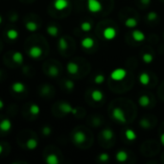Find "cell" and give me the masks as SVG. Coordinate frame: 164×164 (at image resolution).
Returning a JSON list of instances; mask_svg holds the SVG:
<instances>
[{
    "mask_svg": "<svg viewBox=\"0 0 164 164\" xmlns=\"http://www.w3.org/2000/svg\"><path fill=\"white\" fill-rule=\"evenodd\" d=\"M54 6L57 10L61 11V10L65 9L68 6V1L67 0H55Z\"/></svg>",
    "mask_w": 164,
    "mask_h": 164,
    "instance_id": "8992f818",
    "label": "cell"
},
{
    "mask_svg": "<svg viewBox=\"0 0 164 164\" xmlns=\"http://www.w3.org/2000/svg\"><path fill=\"white\" fill-rule=\"evenodd\" d=\"M73 138H74V141L76 143H83L85 140V134L82 132H78L74 134Z\"/></svg>",
    "mask_w": 164,
    "mask_h": 164,
    "instance_id": "8fae6325",
    "label": "cell"
},
{
    "mask_svg": "<svg viewBox=\"0 0 164 164\" xmlns=\"http://www.w3.org/2000/svg\"><path fill=\"white\" fill-rule=\"evenodd\" d=\"M29 54L32 58H40L42 55V50L40 47H33L31 48Z\"/></svg>",
    "mask_w": 164,
    "mask_h": 164,
    "instance_id": "30bf717a",
    "label": "cell"
},
{
    "mask_svg": "<svg viewBox=\"0 0 164 164\" xmlns=\"http://www.w3.org/2000/svg\"><path fill=\"white\" fill-rule=\"evenodd\" d=\"M1 21H2V18H1V17H0V23H1Z\"/></svg>",
    "mask_w": 164,
    "mask_h": 164,
    "instance_id": "b9f144b4",
    "label": "cell"
},
{
    "mask_svg": "<svg viewBox=\"0 0 164 164\" xmlns=\"http://www.w3.org/2000/svg\"><path fill=\"white\" fill-rule=\"evenodd\" d=\"M125 135H126V137H127V139L130 140V141L135 140V139H136V133H135V132L133 131V130H131V129L126 130Z\"/></svg>",
    "mask_w": 164,
    "mask_h": 164,
    "instance_id": "e0dca14e",
    "label": "cell"
},
{
    "mask_svg": "<svg viewBox=\"0 0 164 164\" xmlns=\"http://www.w3.org/2000/svg\"><path fill=\"white\" fill-rule=\"evenodd\" d=\"M61 109L64 111H65V112H72V113H74V114H76V113H77V110L75 109H73L68 104H64V105H62L61 106Z\"/></svg>",
    "mask_w": 164,
    "mask_h": 164,
    "instance_id": "d6986e66",
    "label": "cell"
},
{
    "mask_svg": "<svg viewBox=\"0 0 164 164\" xmlns=\"http://www.w3.org/2000/svg\"><path fill=\"white\" fill-rule=\"evenodd\" d=\"M138 104H139V106L141 107H148L149 104H150V98L147 96V95H142L139 97V99H138Z\"/></svg>",
    "mask_w": 164,
    "mask_h": 164,
    "instance_id": "4fadbf2b",
    "label": "cell"
},
{
    "mask_svg": "<svg viewBox=\"0 0 164 164\" xmlns=\"http://www.w3.org/2000/svg\"><path fill=\"white\" fill-rule=\"evenodd\" d=\"M160 141H161L162 145H164V133H162L161 136H160Z\"/></svg>",
    "mask_w": 164,
    "mask_h": 164,
    "instance_id": "f35d334b",
    "label": "cell"
},
{
    "mask_svg": "<svg viewBox=\"0 0 164 164\" xmlns=\"http://www.w3.org/2000/svg\"><path fill=\"white\" fill-rule=\"evenodd\" d=\"M126 76H127V71L124 68H116L110 74V78L113 81H122Z\"/></svg>",
    "mask_w": 164,
    "mask_h": 164,
    "instance_id": "6da1fadb",
    "label": "cell"
},
{
    "mask_svg": "<svg viewBox=\"0 0 164 164\" xmlns=\"http://www.w3.org/2000/svg\"><path fill=\"white\" fill-rule=\"evenodd\" d=\"M14 60L17 61V62H21L22 60H23V58H22V55L19 53V52H17V53H15L14 54Z\"/></svg>",
    "mask_w": 164,
    "mask_h": 164,
    "instance_id": "f1b7e54d",
    "label": "cell"
},
{
    "mask_svg": "<svg viewBox=\"0 0 164 164\" xmlns=\"http://www.w3.org/2000/svg\"><path fill=\"white\" fill-rule=\"evenodd\" d=\"M12 89L16 92H21L24 90V84H22L21 83H16L12 84Z\"/></svg>",
    "mask_w": 164,
    "mask_h": 164,
    "instance_id": "603a6c76",
    "label": "cell"
},
{
    "mask_svg": "<svg viewBox=\"0 0 164 164\" xmlns=\"http://www.w3.org/2000/svg\"><path fill=\"white\" fill-rule=\"evenodd\" d=\"M128 159V154L125 152V151H119L116 154V160L120 162H124Z\"/></svg>",
    "mask_w": 164,
    "mask_h": 164,
    "instance_id": "2e32d148",
    "label": "cell"
},
{
    "mask_svg": "<svg viewBox=\"0 0 164 164\" xmlns=\"http://www.w3.org/2000/svg\"><path fill=\"white\" fill-rule=\"evenodd\" d=\"M133 37L135 41H143L146 39L145 34L139 30H134L133 32Z\"/></svg>",
    "mask_w": 164,
    "mask_h": 164,
    "instance_id": "5b68a950",
    "label": "cell"
},
{
    "mask_svg": "<svg viewBox=\"0 0 164 164\" xmlns=\"http://www.w3.org/2000/svg\"><path fill=\"white\" fill-rule=\"evenodd\" d=\"M87 8L91 12H99L103 9V6L98 0H87Z\"/></svg>",
    "mask_w": 164,
    "mask_h": 164,
    "instance_id": "3957f363",
    "label": "cell"
},
{
    "mask_svg": "<svg viewBox=\"0 0 164 164\" xmlns=\"http://www.w3.org/2000/svg\"><path fill=\"white\" fill-rule=\"evenodd\" d=\"M2 152V147H1V145H0V153Z\"/></svg>",
    "mask_w": 164,
    "mask_h": 164,
    "instance_id": "60d3db41",
    "label": "cell"
},
{
    "mask_svg": "<svg viewBox=\"0 0 164 164\" xmlns=\"http://www.w3.org/2000/svg\"><path fill=\"white\" fill-rule=\"evenodd\" d=\"M36 145H37V143L36 140H29V142H28V148H30L31 150L35 149L36 147Z\"/></svg>",
    "mask_w": 164,
    "mask_h": 164,
    "instance_id": "d6a6232c",
    "label": "cell"
},
{
    "mask_svg": "<svg viewBox=\"0 0 164 164\" xmlns=\"http://www.w3.org/2000/svg\"><path fill=\"white\" fill-rule=\"evenodd\" d=\"M65 85H66V87L68 88V89H70V90L74 88V83L72 81H66Z\"/></svg>",
    "mask_w": 164,
    "mask_h": 164,
    "instance_id": "e575fe53",
    "label": "cell"
},
{
    "mask_svg": "<svg viewBox=\"0 0 164 164\" xmlns=\"http://www.w3.org/2000/svg\"><path fill=\"white\" fill-rule=\"evenodd\" d=\"M94 82H95V84H103L105 82V76L103 74H98L97 76L94 78Z\"/></svg>",
    "mask_w": 164,
    "mask_h": 164,
    "instance_id": "cb8c5ba5",
    "label": "cell"
},
{
    "mask_svg": "<svg viewBox=\"0 0 164 164\" xmlns=\"http://www.w3.org/2000/svg\"><path fill=\"white\" fill-rule=\"evenodd\" d=\"M60 49H62V50H65V49H66V47H67V42L65 41V40L64 39V37H61V39L60 40Z\"/></svg>",
    "mask_w": 164,
    "mask_h": 164,
    "instance_id": "f546056e",
    "label": "cell"
},
{
    "mask_svg": "<svg viewBox=\"0 0 164 164\" xmlns=\"http://www.w3.org/2000/svg\"><path fill=\"white\" fill-rule=\"evenodd\" d=\"M112 117L120 123H126V121H127L125 112L123 111L121 108H115L112 110Z\"/></svg>",
    "mask_w": 164,
    "mask_h": 164,
    "instance_id": "7a4b0ae2",
    "label": "cell"
},
{
    "mask_svg": "<svg viewBox=\"0 0 164 164\" xmlns=\"http://www.w3.org/2000/svg\"><path fill=\"white\" fill-rule=\"evenodd\" d=\"M43 133H44V134H49L50 133H51V130H50V128H48V127H45L43 129Z\"/></svg>",
    "mask_w": 164,
    "mask_h": 164,
    "instance_id": "8d00e7d4",
    "label": "cell"
},
{
    "mask_svg": "<svg viewBox=\"0 0 164 164\" xmlns=\"http://www.w3.org/2000/svg\"><path fill=\"white\" fill-rule=\"evenodd\" d=\"M3 107H4V104H3V102H2V101L0 100V109H1Z\"/></svg>",
    "mask_w": 164,
    "mask_h": 164,
    "instance_id": "ab89813d",
    "label": "cell"
},
{
    "mask_svg": "<svg viewBox=\"0 0 164 164\" xmlns=\"http://www.w3.org/2000/svg\"><path fill=\"white\" fill-rule=\"evenodd\" d=\"M101 133H102V136L106 140H111L113 136H114V133H113V131L110 129H104Z\"/></svg>",
    "mask_w": 164,
    "mask_h": 164,
    "instance_id": "9c48e42d",
    "label": "cell"
},
{
    "mask_svg": "<svg viewBox=\"0 0 164 164\" xmlns=\"http://www.w3.org/2000/svg\"><path fill=\"white\" fill-rule=\"evenodd\" d=\"M91 23L88 22V21H84L81 24V29L84 31V32H88L91 30Z\"/></svg>",
    "mask_w": 164,
    "mask_h": 164,
    "instance_id": "7402d4cb",
    "label": "cell"
},
{
    "mask_svg": "<svg viewBox=\"0 0 164 164\" xmlns=\"http://www.w3.org/2000/svg\"><path fill=\"white\" fill-rule=\"evenodd\" d=\"M47 31H48V34H50L51 36H56L58 35V32H59V30L56 26H49Z\"/></svg>",
    "mask_w": 164,
    "mask_h": 164,
    "instance_id": "d4e9b609",
    "label": "cell"
},
{
    "mask_svg": "<svg viewBox=\"0 0 164 164\" xmlns=\"http://www.w3.org/2000/svg\"><path fill=\"white\" fill-rule=\"evenodd\" d=\"M50 74H51L52 76H56V75H58V69L55 67H52L50 69Z\"/></svg>",
    "mask_w": 164,
    "mask_h": 164,
    "instance_id": "d590c367",
    "label": "cell"
},
{
    "mask_svg": "<svg viewBox=\"0 0 164 164\" xmlns=\"http://www.w3.org/2000/svg\"><path fill=\"white\" fill-rule=\"evenodd\" d=\"M79 67L76 64H74V62H69V64L67 65V70L69 73L71 74H75V73H77Z\"/></svg>",
    "mask_w": 164,
    "mask_h": 164,
    "instance_id": "ac0fdd59",
    "label": "cell"
},
{
    "mask_svg": "<svg viewBox=\"0 0 164 164\" xmlns=\"http://www.w3.org/2000/svg\"><path fill=\"white\" fill-rule=\"evenodd\" d=\"M109 159V155L107 153H103V154H101L99 156V160L100 161L105 162V161H108Z\"/></svg>",
    "mask_w": 164,
    "mask_h": 164,
    "instance_id": "1f68e13d",
    "label": "cell"
},
{
    "mask_svg": "<svg viewBox=\"0 0 164 164\" xmlns=\"http://www.w3.org/2000/svg\"><path fill=\"white\" fill-rule=\"evenodd\" d=\"M139 82L143 85H147L150 83V76L149 74L146 72H143L142 74L139 75Z\"/></svg>",
    "mask_w": 164,
    "mask_h": 164,
    "instance_id": "5bb4252c",
    "label": "cell"
},
{
    "mask_svg": "<svg viewBox=\"0 0 164 164\" xmlns=\"http://www.w3.org/2000/svg\"><path fill=\"white\" fill-rule=\"evenodd\" d=\"M141 2H142L143 4H145V5H148V4H150L151 0H141Z\"/></svg>",
    "mask_w": 164,
    "mask_h": 164,
    "instance_id": "74e56055",
    "label": "cell"
},
{
    "mask_svg": "<svg viewBox=\"0 0 164 164\" xmlns=\"http://www.w3.org/2000/svg\"><path fill=\"white\" fill-rule=\"evenodd\" d=\"M93 45H94V41L91 39V37H89V36L84 37V39L82 41V46H83L84 48L89 49V48H91Z\"/></svg>",
    "mask_w": 164,
    "mask_h": 164,
    "instance_id": "ba28073f",
    "label": "cell"
},
{
    "mask_svg": "<svg viewBox=\"0 0 164 164\" xmlns=\"http://www.w3.org/2000/svg\"><path fill=\"white\" fill-rule=\"evenodd\" d=\"M46 161H47L48 163H50V164H57V163L59 162L58 157H57L56 156H54V155L49 156V157H47V159H46Z\"/></svg>",
    "mask_w": 164,
    "mask_h": 164,
    "instance_id": "484cf974",
    "label": "cell"
},
{
    "mask_svg": "<svg viewBox=\"0 0 164 164\" xmlns=\"http://www.w3.org/2000/svg\"><path fill=\"white\" fill-rule=\"evenodd\" d=\"M139 124H140L141 127L144 128V129H149V127H150V122L147 119H142Z\"/></svg>",
    "mask_w": 164,
    "mask_h": 164,
    "instance_id": "4dcf8cb0",
    "label": "cell"
},
{
    "mask_svg": "<svg viewBox=\"0 0 164 164\" xmlns=\"http://www.w3.org/2000/svg\"><path fill=\"white\" fill-rule=\"evenodd\" d=\"M137 20L133 17H129L127 20L125 21V25L128 28H135L137 26Z\"/></svg>",
    "mask_w": 164,
    "mask_h": 164,
    "instance_id": "9a60e30c",
    "label": "cell"
},
{
    "mask_svg": "<svg viewBox=\"0 0 164 164\" xmlns=\"http://www.w3.org/2000/svg\"><path fill=\"white\" fill-rule=\"evenodd\" d=\"M7 36L10 40H16L18 36V33H17V31H16L14 29H11L7 32Z\"/></svg>",
    "mask_w": 164,
    "mask_h": 164,
    "instance_id": "44dd1931",
    "label": "cell"
},
{
    "mask_svg": "<svg viewBox=\"0 0 164 164\" xmlns=\"http://www.w3.org/2000/svg\"><path fill=\"white\" fill-rule=\"evenodd\" d=\"M142 60L143 61L145 62V64H151L153 60H154V57L152 54H150V53H145L143 54L142 56Z\"/></svg>",
    "mask_w": 164,
    "mask_h": 164,
    "instance_id": "ffe728a7",
    "label": "cell"
},
{
    "mask_svg": "<svg viewBox=\"0 0 164 164\" xmlns=\"http://www.w3.org/2000/svg\"><path fill=\"white\" fill-rule=\"evenodd\" d=\"M91 97H92V99H93L94 101H96V102H100V101L103 99L104 94H103L102 91H100V90H98V89H95V90L92 91Z\"/></svg>",
    "mask_w": 164,
    "mask_h": 164,
    "instance_id": "7c38bea8",
    "label": "cell"
},
{
    "mask_svg": "<svg viewBox=\"0 0 164 164\" xmlns=\"http://www.w3.org/2000/svg\"><path fill=\"white\" fill-rule=\"evenodd\" d=\"M12 128V122L9 119H4L0 123V130L3 132H9Z\"/></svg>",
    "mask_w": 164,
    "mask_h": 164,
    "instance_id": "52a82bcc",
    "label": "cell"
},
{
    "mask_svg": "<svg viewBox=\"0 0 164 164\" xmlns=\"http://www.w3.org/2000/svg\"><path fill=\"white\" fill-rule=\"evenodd\" d=\"M103 35H104L106 40L111 41L116 36V30L114 28H112V27H108L104 30Z\"/></svg>",
    "mask_w": 164,
    "mask_h": 164,
    "instance_id": "277c9868",
    "label": "cell"
},
{
    "mask_svg": "<svg viewBox=\"0 0 164 164\" xmlns=\"http://www.w3.org/2000/svg\"><path fill=\"white\" fill-rule=\"evenodd\" d=\"M31 112L34 113V114H37V113L40 112V108L37 106H36V105H33L31 107Z\"/></svg>",
    "mask_w": 164,
    "mask_h": 164,
    "instance_id": "836d02e7",
    "label": "cell"
},
{
    "mask_svg": "<svg viewBox=\"0 0 164 164\" xmlns=\"http://www.w3.org/2000/svg\"><path fill=\"white\" fill-rule=\"evenodd\" d=\"M157 12H150L149 14L147 15V18H148V20L149 21H154V20H156L157 18Z\"/></svg>",
    "mask_w": 164,
    "mask_h": 164,
    "instance_id": "4316f807",
    "label": "cell"
},
{
    "mask_svg": "<svg viewBox=\"0 0 164 164\" xmlns=\"http://www.w3.org/2000/svg\"><path fill=\"white\" fill-rule=\"evenodd\" d=\"M26 27L29 31H36L37 29V26H36V24L34 23V22H28L26 24Z\"/></svg>",
    "mask_w": 164,
    "mask_h": 164,
    "instance_id": "83f0119b",
    "label": "cell"
}]
</instances>
